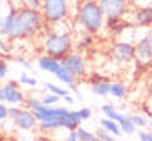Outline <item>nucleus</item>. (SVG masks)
Segmentation results:
<instances>
[{"label":"nucleus","mask_w":152,"mask_h":141,"mask_svg":"<svg viewBox=\"0 0 152 141\" xmlns=\"http://www.w3.org/2000/svg\"><path fill=\"white\" fill-rule=\"evenodd\" d=\"M74 46V41L69 32L64 30H50L47 35L44 37V49L45 54L50 55V57H55V59L62 61L65 55L72 50Z\"/></svg>","instance_id":"obj_3"},{"label":"nucleus","mask_w":152,"mask_h":141,"mask_svg":"<svg viewBox=\"0 0 152 141\" xmlns=\"http://www.w3.org/2000/svg\"><path fill=\"white\" fill-rule=\"evenodd\" d=\"M54 76L57 78V81H60L62 84L69 86L70 89H75V86H77V78H75V76H72V74L69 72L65 67H62V66H60V67H58L57 71L54 72Z\"/></svg>","instance_id":"obj_15"},{"label":"nucleus","mask_w":152,"mask_h":141,"mask_svg":"<svg viewBox=\"0 0 152 141\" xmlns=\"http://www.w3.org/2000/svg\"><path fill=\"white\" fill-rule=\"evenodd\" d=\"M44 87H45V91L52 92V94L58 96V97H62V96H65L69 92L67 89H64V87H60V86H55V84H52V82H45Z\"/></svg>","instance_id":"obj_24"},{"label":"nucleus","mask_w":152,"mask_h":141,"mask_svg":"<svg viewBox=\"0 0 152 141\" xmlns=\"http://www.w3.org/2000/svg\"><path fill=\"white\" fill-rule=\"evenodd\" d=\"M25 108L30 111H34V113H37V111H40L42 108H44V104H42L40 99H37V97H34V96H30V97H25Z\"/></svg>","instance_id":"obj_22"},{"label":"nucleus","mask_w":152,"mask_h":141,"mask_svg":"<svg viewBox=\"0 0 152 141\" xmlns=\"http://www.w3.org/2000/svg\"><path fill=\"white\" fill-rule=\"evenodd\" d=\"M135 64L137 67H147L152 64V34H147L139 39L135 44Z\"/></svg>","instance_id":"obj_9"},{"label":"nucleus","mask_w":152,"mask_h":141,"mask_svg":"<svg viewBox=\"0 0 152 141\" xmlns=\"http://www.w3.org/2000/svg\"><path fill=\"white\" fill-rule=\"evenodd\" d=\"M92 42H94V39H92V34H89V32H84L79 39L75 41V49L77 50H87L90 46H92Z\"/></svg>","instance_id":"obj_19"},{"label":"nucleus","mask_w":152,"mask_h":141,"mask_svg":"<svg viewBox=\"0 0 152 141\" xmlns=\"http://www.w3.org/2000/svg\"><path fill=\"white\" fill-rule=\"evenodd\" d=\"M7 2H9V4H17L18 0H7Z\"/></svg>","instance_id":"obj_37"},{"label":"nucleus","mask_w":152,"mask_h":141,"mask_svg":"<svg viewBox=\"0 0 152 141\" xmlns=\"http://www.w3.org/2000/svg\"><path fill=\"white\" fill-rule=\"evenodd\" d=\"M100 111L104 113V116L109 119H112V121H115V123H122L125 119V114L119 113V111L115 109V108H112L110 104H104L102 108H100Z\"/></svg>","instance_id":"obj_18"},{"label":"nucleus","mask_w":152,"mask_h":141,"mask_svg":"<svg viewBox=\"0 0 152 141\" xmlns=\"http://www.w3.org/2000/svg\"><path fill=\"white\" fill-rule=\"evenodd\" d=\"M100 128H102V129H105L109 134H114V136H122V131H121L119 123H115V121H112V119L105 118V116L100 119Z\"/></svg>","instance_id":"obj_16"},{"label":"nucleus","mask_w":152,"mask_h":141,"mask_svg":"<svg viewBox=\"0 0 152 141\" xmlns=\"http://www.w3.org/2000/svg\"><path fill=\"white\" fill-rule=\"evenodd\" d=\"M0 103L7 106H20L25 103V92L18 87V81H7L0 84Z\"/></svg>","instance_id":"obj_6"},{"label":"nucleus","mask_w":152,"mask_h":141,"mask_svg":"<svg viewBox=\"0 0 152 141\" xmlns=\"http://www.w3.org/2000/svg\"><path fill=\"white\" fill-rule=\"evenodd\" d=\"M7 76H9V64H7V61L0 59V81L7 79Z\"/></svg>","instance_id":"obj_28"},{"label":"nucleus","mask_w":152,"mask_h":141,"mask_svg":"<svg viewBox=\"0 0 152 141\" xmlns=\"http://www.w3.org/2000/svg\"><path fill=\"white\" fill-rule=\"evenodd\" d=\"M134 22L139 27H152V7H140L134 10Z\"/></svg>","instance_id":"obj_12"},{"label":"nucleus","mask_w":152,"mask_h":141,"mask_svg":"<svg viewBox=\"0 0 152 141\" xmlns=\"http://www.w3.org/2000/svg\"><path fill=\"white\" fill-rule=\"evenodd\" d=\"M147 126H151V128H152V119H151V121H147Z\"/></svg>","instance_id":"obj_38"},{"label":"nucleus","mask_w":152,"mask_h":141,"mask_svg":"<svg viewBox=\"0 0 152 141\" xmlns=\"http://www.w3.org/2000/svg\"><path fill=\"white\" fill-rule=\"evenodd\" d=\"M62 99L65 101L67 104H74V96H70V94H69V92H67V94H65V96H62Z\"/></svg>","instance_id":"obj_36"},{"label":"nucleus","mask_w":152,"mask_h":141,"mask_svg":"<svg viewBox=\"0 0 152 141\" xmlns=\"http://www.w3.org/2000/svg\"><path fill=\"white\" fill-rule=\"evenodd\" d=\"M5 119H9V108L7 104L0 103V121H5Z\"/></svg>","instance_id":"obj_32"},{"label":"nucleus","mask_w":152,"mask_h":141,"mask_svg":"<svg viewBox=\"0 0 152 141\" xmlns=\"http://www.w3.org/2000/svg\"><path fill=\"white\" fill-rule=\"evenodd\" d=\"M119 126H121L122 134H134V133L137 131V128L132 124V121L129 119V116H125V119L122 121V123H119Z\"/></svg>","instance_id":"obj_23"},{"label":"nucleus","mask_w":152,"mask_h":141,"mask_svg":"<svg viewBox=\"0 0 152 141\" xmlns=\"http://www.w3.org/2000/svg\"><path fill=\"white\" fill-rule=\"evenodd\" d=\"M39 69L40 71H45V72H52L54 74L58 67H60V61L55 59V57H50V55L44 54L39 57Z\"/></svg>","instance_id":"obj_14"},{"label":"nucleus","mask_w":152,"mask_h":141,"mask_svg":"<svg viewBox=\"0 0 152 141\" xmlns=\"http://www.w3.org/2000/svg\"><path fill=\"white\" fill-rule=\"evenodd\" d=\"M105 27L112 35H119V34L127 30L130 25L124 17H114V18H105Z\"/></svg>","instance_id":"obj_13"},{"label":"nucleus","mask_w":152,"mask_h":141,"mask_svg":"<svg viewBox=\"0 0 152 141\" xmlns=\"http://www.w3.org/2000/svg\"><path fill=\"white\" fill-rule=\"evenodd\" d=\"M77 113H79V116H80L82 121H87V119L92 116V109H90V108H82V109H79Z\"/></svg>","instance_id":"obj_31"},{"label":"nucleus","mask_w":152,"mask_h":141,"mask_svg":"<svg viewBox=\"0 0 152 141\" xmlns=\"http://www.w3.org/2000/svg\"><path fill=\"white\" fill-rule=\"evenodd\" d=\"M127 94V87H125L124 82H112L110 84V91H109V96H114L117 99H121Z\"/></svg>","instance_id":"obj_20"},{"label":"nucleus","mask_w":152,"mask_h":141,"mask_svg":"<svg viewBox=\"0 0 152 141\" xmlns=\"http://www.w3.org/2000/svg\"><path fill=\"white\" fill-rule=\"evenodd\" d=\"M40 14L45 24H60L69 17V0H42Z\"/></svg>","instance_id":"obj_4"},{"label":"nucleus","mask_w":152,"mask_h":141,"mask_svg":"<svg viewBox=\"0 0 152 141\" xmlns=\"http://www.w3.org/2000/svg\"><path fill=\"white\" fill-rule=\"evenodd\" d=\"M60 66L65 67L72 76L75 78H84L85 72H87V62H85V57L80 54V52H74L70 50L62 61H60Z\"/></svg>","instance_id":"obj_7"},{"label":"nucleus","mask_w":152,"mask_h":141,"mask_svg":"<svg viewBox=\"0 0 152 141\" xmlns=\"http://www.w3.org/2000/svg\"><path fill=\"white\" fill-rule=\"evenodd\" d=\"M40 10L28 7H10L7 14L0 15V35L10 41L35 37L44 29Z\"/></svg>","instance_id":"obj_1"},{"label":"nucleus","mask_w":152,"mask_h":141,"mask_svg":"<svg viewBox=\"0 0 152 141\" xmlns=\"http://www.w3.org/2000/svg\"><path fill=\"white\" fill-rule=\"evenodd\" d=\"M77 22L89 34H97L105 27V17L97 0H82L77 9Z\"/></svg>","instance_id":"obj_2"},{"label":"nucleus","mask_w":152,"mask_h":141,"mask_svg":"<svg viewBox=\"0 0 152 141\" xmlns=\"http://www.w3.org/2000/svg\"><path fill=\"white\" fill-rule=\"evenodd\" d=\"M64 141H79V138H77V131L75 129H69V134H67V138Z\"/></svg>","instance_id":"obj_34"},{"label":"nucleus","mask_w":152,"mask_h":141,"mask_svg":"<svg viewBox=\"0 0 152 141\" xmlns=\"http://www.w3.org/2000/svg\"><path fill=\"white\" fill-rule=\"evenodd\" d=\"M97 4L105 18L125 17V14L130 9L129 0H97Z\"/></svg>","instance_id":"obj_8"},{"label":"nucleus","mask_w":152,"mask_h":141,"mask_svg":"<svg viewBox=\"0 0 152 141\" xmlns=\"http://www.w3.org/2000/svg\"><path fill=\"white\" fill-rule=\"evenodd\" d=\"M15 62H18L20 66H23V67L27 69V71H32V62L30 61H27V59H23V57H15Z\"/></svg>","instance_id":"obj_33"},{"label":"nucleus","mask_w":152,"mask_h":141,"mask_svg":"<svg viewBox=\"0 0 152 141\" xmlns=\"http://www.w3.org/2000/svg\"><path fill=\"white\" fill-rule=\"evenodd\" d=\"M77 131V138H79V141H100L97 138V134L95 133H90V131H87L85 128H77L75 129Z\"/></svg>","instance_id":"obj_21"},{"label":"nucleus","mask_w":152,"mask_h":141,"mask_svg":"<svg viewBox=\"0 0 152 141\" xmlns=\"http://www.w3.org/2000/svg\"><path fill=\"white\" fill-rule=\"evenodd\" d=\"M23 7H28V9H35V10H40V5H42V0H22Z\"/></svg>","instance_id":"obj_29"},{"label":"nucleus","mask_w":152,"mask_h":141,"mask_svg":"<svg viewBox=\"0 0 152 141\" xmlns=\"http://www.w3.org/2000/svg\"><path fill=\"white\" fill-rule=\"evenodd\" d=\"M139 138H140V141H152V133L139 131Z\"/></svg>","instance_id":"obj_35"},{"label":"nucleus","mask_w":152,"mask_h":141,"mask_svg":"<svg viewBox=\"0 0 152 141\" xmlns=\"http://www.w3.org/2000/svg\"><path fill=\"white\" fill-rule=\"evenodd\" d=\"M40 101H42V104H44V106H55L58 101H60V97L55 96V94H52V92H47Z\"/></svg>","instance_id":"obj_27"},{"label":"nucleus","mask_w":152,"mask_h":141,"mask_svg":"<svg viewBox=\"0 0 152 141\" xmlns=\"http://www.w3.org/2000/svg\"><path fill=\"white\" fill-rule=\"evenodd\" d=\"M110 55L117 62L130 64L135 59V46L132 42H115L110 47Z\"/></svg>","instance_id":"obj_10"},{"label":"nucleus","mask_w":152,"mask_h":141,"mask_svg":"<svg viewBox=\"0 0 152 141\" xmlns=\"http://www.w3.org/2000/svg\"><path fill=\"white\" fill-rule=\"evenodd\" d=\"M95 134H97V138L100 141H115V140H114V136H112V134H109V133L105 131V129H102V128H100Z\"/></svg>","instance_id":"obj_30"},{"label":"nucleus","mask_w":152,"mask_h":141,"mask_svg":"<svg viewBox=\"0 0 152 141\" xmlns=\"http://www.w3.org/2000/svg\"><path fill=\"white\" fill-rule=\"evenodd\" d=\"M18 84H22V86H30V87H35L37 84H39V81H37L35 78H32V76H28V74L22 72V74H20V78H18Z\"/></svg>","instance_id":"obj_26"},{"label":"nucleus","mask_w":152,"mask_h":141,"mask_svg":"<svg viewBox=\"0 0 152 141\" xmlns=\"http://www.w3.org/2000/svg\"><path fill=\"white\" fill-rule=\"evenodd\" d=\"M110 91V82L105 81V79H97V81H92V92L95 96H109Z\"/></svg>","instance_id":"obj_17"},{"label":"nucleus","mask_w":152,"mask_h":141,"mask_svg":"<svg viewBox=\"0 0 152 141\" xmlns=\"http://www.w3.org/2000/svg\"><path fill=\"white\" fill-rule=\"evenodd\" d=\"M39 128L42 131H54V129H77V126L69 118H50L45 121H39Z\"/></svg>","instance_id":"obj_11"},{"label":"nucleus","mask_w":152,"mask_h":141,"mask_svg":"<svg viewBox=\"0 0 152 141\" xmlns=\"http://www.w3.org/2000/svg\"><path fill=\"white\" fill-rule=\"evenodd\" d=\"M129 119L132 121V124H134L135 128H145L147 126V121L149 119L145 118V116H142V114H132V116H129Z\"/></svg>","instance_id":"obj_25"},{"label":"nucleus","mask_w":152,"mask_h":141,"mask_svg":"<svg viewBox=\"0 0 152 141\" xmlns=\"http://www.w3.org/2000/svg\"><path fill=\"white\" fill-rule=\"evenodd\" d=\"M9 118L22 131H34L39 126L35 113L27 109V108H20V106H12V108H9Z\"/></svg>","instance_id":"obj_5"}]
</instances>
